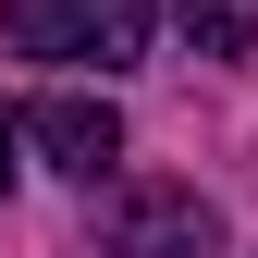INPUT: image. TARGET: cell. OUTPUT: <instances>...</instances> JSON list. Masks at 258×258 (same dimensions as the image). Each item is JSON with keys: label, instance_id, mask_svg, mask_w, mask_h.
<instances>
[{"label": "cell", "instance_id": "3", "mask_svg": "<svg viewBox=\"0 0 258 258\" xmlns=\"http://www.w3.org/2000/svg\"><path fill=\"white\" fill-rule=\"evenodd\" d=\"M25 148H37V160H61L74 184H99L111 160H123V111H111V99H86V86H61V99H37V111H25Z\"/></svg>", "mask_w": 258, "mask_h": 258}, {"label": "cell", "instance_id": "4", "mask_svg": "<svg viewBox=\"0 0 258 258\" xmlns=\"http://www.w3.org/2000/svg\"><path fill=\"white\" fill-rule=\"evenodd\" d=\"M172 25L197 37V61H246L258 49V0H172Z\"/></svg>", "mask_w": 258, "mask_h": 258}, {"label": "cell", "instance_id": "1", "mask_svg": "<svg viewBox=\"0 0 258 258\" xmlns=\"http://www.w3.org/2000/svg\"><path fill=\"white\" fill-rule=\"evenodd\" d=\"M86 234H99L111 258H209L221 246V209L197 197V184H160V172H123L86 197Z\"/></svg>", "mask_w": 258, "mask_h": 258}, {"label": "cell", "instance_id": "5", "mask_svg": "<svg viewBox=\"0 0 258 258\" xmlns=\"http://www.w3.org/2000/svg\"><path fill=\"white\" fill-rule=\"evenodd\" d=\"M0 197H13V123H0Z\"/></svg>", "mask_w": 258, "mask_h": 258}, {"label": "cell", "instance_id": "2", "mask_svg": "<svg viewBox=\"0 0 258 258\" xmlns=\"http://www.w3.org/2000/svg\"><path fill=\"white\" fill-rule=\"evenodd\" d=\"M0 49L25 61H148V0H0Z\"/></svg>", "mask_w": 258, "mask_h": 258}]
</instances>
